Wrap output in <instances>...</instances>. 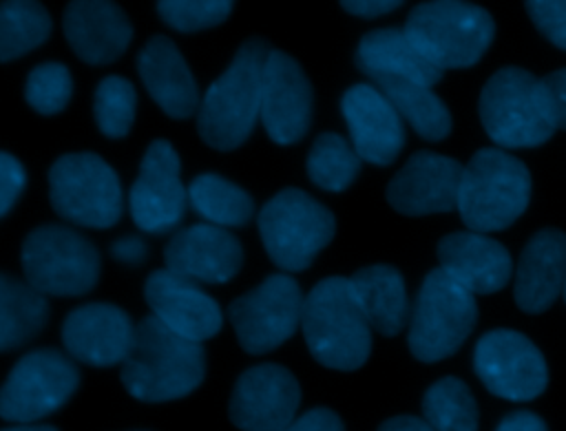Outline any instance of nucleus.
Here are the masks:
<instances>
[{"label": "nucleus", "mask_w": 566, "mask_h": 431, "mask_svg": "<svg viewBox=\"0 0 566 431\" xmlns=\"http://www.w3.org/2000/svg\"><path fill=\"white\" fill-rule=\"evenodd\" d=\"M206 376L201 343L188 340L148 314L135 325L133 345L119 367L124 389L142 402H168L192 393Z\"/></svg>", "instance_id": "1"}, {"label": "nucleus", "mask_w": 566, "mask_h": 431, "mask_svg": "<svg viewBox=\"0 0 566 431\" xmlns=\"http://www.w3.org/2000/svg\"><path fill=\"white\" fill-rule=\"evenodd\" d=\"M270 51L263 38L245 40L226 71L206 88L197 113V133L210 148H239L261 119L263 69Z\"/></svg>", "instance_id": "2"}, {"label": "nucleus", "mask_w": 566, "mask_h": 431, "mask_svg": "<svg viewBox=\"0 0 566 431\" xmlns=\"http://www.w3.org/2000/svg\"><path fill=\"white\" fill-rule=\"evenodd\" d=\"M301 329L312 358L327 369L356 371L371 354V325L356 303L349 276L321 278L305 294Z\"/></svg>", "instance_id": "3"}, {"label": "nucleus", "mask_w": 566, "mask_h": 431, "mask_svg": "<svg viewBox=\"0 0 566 431\" xmlns=\"http://www.w3.org/2000/svg\"><path fill=\"white\" fill-rule=\"evenodd\" d=\"M531 201V172L502 148H480L464 166L458 212L471 232H497L513 225Z\"/></svg>", "instance_id": "4"}, {"label": "nucleus", "mask_w": 566, "mask_h": 431, "mask_svg": "<svg viewBox=\"0 0 566 431\" xmlns=\"http://www.w3.org/2000/svg\"><path fill=\"white\" fill-rule=\"evenodd\" d=\"M405 33L440 71L469 69L491 46L495 22L486 9L473 2L431 0L411 9Z\"/></svg>", "instance_id": "5"}, {"label": "nucleus", "mask_w": 566, "mask_h": 431, "mask_svg": "<svg viewBox=\"0 0 566 431\" xmlns=\"http://www.w3.org/2000/svg\"><path fill=\"white\" fill-rule=\"evenodd\" d=\"M256 225L268 256L285 274L307 270L336 234L332 210L298 188H283L270 197L259 210Z\"/></svg>", "instance_id": "6"}, {"label": "nucleus", "mask_w": 566, "mask_h": 431, "mask_svg": "<svg viewBox=\"0 0 566 431\" xmlns=\"http://www.w3.org/2000/svg\"><path fill=\"white\" fill-rule=\"evenodd\" d=\"M480 119L502 150L535 148L557 130L539 80L520 66H502L486 80L480 93Z\"/></svg>", "instance_id": "7"}, {"label": "nucleus", "mask_w": 566, "mask_h": 431, "mask_svg": "<svg viewBox=\"0 0 566 431\" xmlns=\"http://www.w3.org/2000/svg\"><path fill=\"white\" fill-rule=\"evenodd\" d=\"M478 323L475 294L444 270H431L411 305L409 351L422 362H438L460 349Z\"/></svg>", "instance_id": "8"}, {"label": "nucleus", "mask_w": 566, "mask_h": 431, "mask_svg": "<svg viewBox=\"0 0 566 431\" xmlns=\"http://www.w3.org/2000/svg\"><path fill=\"white\" fill-rule=\"evenodd\" d=\"M49 201L64 221L95 230L115 225L124 212L117 172L91 150L66 153L51 164Z\"/></svg>", "instance_id": "9"}, {"label": "nucleus", "mask_w": 566, "mask_h": 431, "mask_svg": "<svg viewBox=\"0 0 566 431\" xmlns=\"http://www.w3.org/2000/svg\"><path fill=\"white\" fill-rule=\"evenodd\" d=\"M24 281L44 296H82L97 285L99 252L77 230L44 223L22 243Z\"/></svg>", "instance_id": "10"}, {"label": "nucleus", "mask_w": 566, "mask_h": 431, "mask_svg": "<svg viewBox=\"0 0 566 431\" xmlns=\"http://www.w3.org/2000/svg\"><path fill=\"white\" fill-rule=\"evenodd\" d=\"M80 371L71 356L42 347L11 367L0 391V416L13 424H33L57 411L77 389Z\"/></svg>", "instance_id": "11"}, {"label": "nucleus", "mask_w": 566, "mask_h": 431, "mask_svg": "<svg viewBox=\"0 0 566 431\" xmlns=\"http://www.w3.org/2000/svg\"><path fill=\"white\" fill-rule=\"evenodd\" d=\"M305 294L296 278L285 272L265 276L254 290L237 296L228 316L245 354L274 351L298 329Z\"/></svg>", "instance_id": "12"}, {"label": "nucleus", "mask_w": 566, "mask_h": 431, "mask_svg": "<svg viewBox=\"0 0 566 431\" xmlns=\"http://www.w3.org/2000/svg\"><path fill=\"white\" fill-rule=\"evenodd\" d=\"M473 369L482 385L497 398L526 402L548 385V369L535 343L515 329H491L473 349Z\"/></svg>", "instance_id": "13"}, {"label": "nucleus", "mask_w": 566, "mask_h": 431, "mask_svg": "<svg viewBox=\"0 0 566 431\" xmlns=\"http://www.w3.org/2000/svg\"><path fill=\"white\" fill-rule=\"evenodd\" d=\"M179 172L181 161L172 144L168 139H153L128 192V210L142 232L166 234L184 219L188 188H184Z\"/></svg>", "instance_id": "14"}, {"label": "nucleus", "mask_w": 566, "mask_h": 431, "mask_svg": "<svg viewBox=\"0 0 566 431\" xmlns=\"http://www.w3.org/2000/svg\"><path fill=\"white\" fill-rule=\"evenodd\" d=\"M301 385L276 362L248 367L234 382L228 416L241 431H283L296 420Z\"/></svg>", "instance_id": "15"}, {"label": "nucleus", "mask_w": 566, "mask_h": 431, "mask_svg": "<svg viewBox=\"0 0 566 431\" xmlns=\"http://www.w3.org/2000/svg\"><path fill=\"white\" fill-rule=\"evenodd\" d=\"M464 166L431 150L413 153L385 188L389 206L407 217L458 210Z\"/></svg>", "instance_id": "16"}, {"label": "nucleus", "mask_w": 566, "mask_h": 431, "mask_svg": "<svg viewBox=\"0 0 566 431\" xmlns=\"http://www.w3.org/2000/svg\"><path fill=\"white\" fill-rule=\"evenodd\" d=\"M312 84L301 64L272 49L263 69L261 122L274 144L290 146L305 137L312 124Z\"/></svg>", "instance_id": "17"}, {"label": "nucleus", "mask_w": 566, "mask_h": 431, "mask_svg": "<svg viewBox=\"0 0 566 431\" xmlns=\"http://www.w3.org/2000/svg\"><path fill=\"white\" fill-rule=\"evenodd\" d=\"M135 325L113 303H86L66 314L62 343L66 354L91 367L122 365L133 345Z\"/></svg>", "instance_id": "18"}, {"label": "nucleus", "mask_w": 566, "mask_h": 431, "mask_svg": "<svg viewBox=\"0 0 566 431\" xmlns=\"http://www.w3.org/2000/svg\"><path fill=\"white\" fill-rule=\"evenodd\" d=\"M144 298L153 316L188 340L203 343L217 336L223 325L219 303L195 281L172 274L166 267L150 272L144 285Z\"/></svg>", "instance_id": "19"}, {"label": "nucleus", "mask_w": 566, "mask_h": 431, "mask_svg": "<svg viewBox=\"0 0 566 431\" xmlns=\"http://www.w3.org/2000/svg\"><path fill=\"white\" fill-rule=\"evenodd\" d=\"M340 111L352 146L363 161L389 166L405 146V124L391 102L374 84H354L343 93Z\"/></svg>", "instance_id": "20"}, {"label": "nucleus", "mask_w": 566, "mask_h": 431, "mask_svg": "<svg viewBox=\"0 0 566 431\" xmlns=\"http://www.w3.org/2000/svg\"><path fill=\"white\" fill-rule=\"evenodd\" d=\"M166 270L195 283H228L243 265L241 243L230 230L192 223L172 234L164 250Z\"/></svg>", "instance_id": "21"}, {"label": "nucleus", "mask_w": 566, "mask_h": 431, "mask_svg": "<svg viewBox=\"0 0 566 431\" xmlns=\"http://www.w3.org/2000/svg\"><path fill=\"white\" fill-rule=\"evenodd\" d=\"M62 29L73 53L93 66L115 62L133 40L128 15L119 4L108 0L69 2L62 15Z\"/></svg>", "instance_id": "22"}, {"label": "nucleus", "mask_w": 566, "mask_h": 431, "mask_svg": "<svg viewBox=\"0 0 566 431\" xmlns=\"http://www.w3.org/2000/svg\"><path fill=\"white\" fill-rule=\"evenodd\" d=\"M436 254L438 267L471 294L500 292L513 274L509 250L480 232H451L438 241Z\"/></svg>", "instance_id": "23"}, {"label": "nucleus", "mask_w": 566, "mask_h": 431, "mask_svg": "<svg viewBox=\"0 0 566 431\" xmlns=\"http://www.w3.org/2000/svg\"><path fill=\"white\" fill-rule=\"evenodd\" d=\"M137 71L148 95L168 117L188 119L199 113L197 80L170 38L153 35L137 53Z\"/></svg>", "instance_id": "24"}, {"label": "nucleus", "mask_w": 566, "mask_h": 431, "mask_svg": "<svg viewBox=\"0 0 566 431\" xmlns=\"http://www.w3.org/2000/svg\"><path fill=\"white\" fill-rule=\"evenodd\" d=\"M566 285V234L557 228L535 232L524 245L517 270L513 296L522 312H546Z\"/></svg>", "instance_id": "25"}, {"label": "nucleus", "mask_w": 566, "mask_h": 431, "mask_svg": "<svg viewBox=\"0 0 566 431\" xmlns=\"http://www.w3.org/2000/svg\"><path fill=\"white\" fill-rule=\"evenodd\" d=\"M356 66L369 77L391 75L407 77L422 86H433L442 80L438 66H433L407 38L405 29L382 27L365 33L356 49Z\"/></svg>", "instance_id": "26"}, {"label": "nucleus", "mask_w": 566, "mask_h": 431, "mask_svg": "<svg viewBox=\"0 0 566 431\" xmlns=\"http://www.w3.org/2000/svg\"><path fill=\"white\" fill-rule=\"evenodd\" d=\"M352 292L360 312L374 332L382 336L400 334L409 318L411 305L402 274L387 263H374L360 267L349 276Z\"/></svg>", "instance_id": "27"}, {"label": "nucleus", "mask_w": 566, "mask_h": 431, "mask_svg": "<svg viewBox=\"0 0 566 431\" xmlns=\"http://www.w3.org/2000/svg\"><path fill=\"white\" fill-rule=\"evenodd\" d=\"M371 82L422 139L442 141L451 133V113L433 88L391 75H378Z\"/></svg>", "instance_id": "28"}, {"label": "nucleus", "mask_w": 566, "mask_h": 431, "mask_svg": "<svg viewBox=\"0 0 566 431\" xmlns=\"http://www.w3.org/2000/svg\"><path fill=\"white\" fill-rule=\"evenodd\" d=\"M49 320L42 292L11 274L0 276V349L11 351L35 338Z\"/></svg>", "instance_id": "29"}, {"label": "nucleus", "mask_w": 566, "mask_h": 431, "mask_svg": "<svg viewBox=\"0 0 566 431\" xmlns=\"http://www.w3.org/2000/svg\"><path fill=\"white\" fill-rule=\"evenodd\" d=\"M188 203L206 223L226 230L245 225L254 214L252 197L217 172H201L188 183Z\"/></svg>", "instance_id": "30"}, {"label": "nucleus", "mask_w": 566, "mask_h": 431, "mask_svg": "<svg viewBox=\"0 0 566 431\" xmlns=\"http://www.w3.org/2000/svg\"><path fill=\"white\" fill-rule=\"evenodd\" d=\"M51 35V15L40 2L7 0L0 4V60H15Z\"/></svg>", "instance_id": "31"}, {"label": "nucleus", "mask_w": 566, "mask_h": 431, "mask_svg": "<svg viewBox=\"0 0 566 431\" xmlns=\"http://www.w3.org/2000/svg\"><path fill=\"white\" fill-rule=\"evenodd\" d=\"M360 157L354 146L338 133H321L305 161L307 177L327 192H343L360 172Z\"/></svg>", "instance_id": "32"}, {"label": "nucleus", "mask_w": 566, "mask_h": 431, "mask_svg": "<svg viewBox=\"0 0 566 431\" xmlns=\"http://www.w3.org/2000/svg\"><path fill=\"white\" fill-rule=\"evenodd\" d=\"M422 418L436 431H478V404L460 378L444 376L422 396Z\"/></svg>", "instance_id": "33"}, {"label": "nucleus", "mask_w": 566, "mask_h": 431, "mask_svg": "<svg viewBox=\"0 0 566 431\" xmlns=\"http://www.w3.org/2000/svg\"><path fill=\"white\" fill-rule=\"evenodd\" d=\"M137 93L135 86L119 75H106L99 80L93 95V115L102 135L122 139L130 133L135 122Z\"/></svg>", "instance_id": "34"}, {"label": "nucleus", "mask_w": 566, "mask_h": 431, "mask_svg": "<svg viewBox=\"0 0 566 431\" xmlns=\"http://www.w3.org/2000/svg\"><path fill=\"white\" fill-rule=\"evenodd\" d=\"M73 95V77L62 62H42L27 75V104L40 115H55L66 108Z\"/></svg>", "instance_id": "35"}, {"label": "nucleus", "mask_w": 566, "mask_h": 431, "mask_svg": "<svg viewBox=\"0 0 566 431\" xmlns=\"http://www.w3.org/2000/svg\"><path fill=\"white\" fill-rule=\"evenodd\" d=\"M232 2L228 0H161L157 13L175 31L192 33L217 27L228 20Z\"/></svg>", "instance_id": "36"}, {"label": "nucleus", "mask_w": 566, "mask_h": 431, "mask_svg": "<svg viewBox=\"0 0 566 431\" xmlns=\"http://www.w3.org/2000/svg\"><path fill=\"white\" fill-rule=\"evenodd\" d=\"M526 11L539 33L566 51V0H528Z\"/></svg>", "instance_id": "37"}, {"label": "nucleus", "mask_w": 566, "mask_h": 431, "mask_svg": "<svg viewBox=\"0 0 566 431\" xmlns=\"http://www.w3.org/2000/svg\"><path fill=\"white\" fill-rule=\"evenodd\" d=\"M27 172L11 153H0V217H7L22 195Z\"/></svg>", "instance_id": "38"}, {"label": "nucleus", "mask_w": 566, "mask_h": 431, "mask_svg": "<svg viewBox=\"0 0 566 431\" xmlns=\"http://www.w3.org/2000/svg\"><path fill=\"white\" fill-rule=\"evenodd\" d=\"M546 108L553 117L555 128L566 130V66L557 69L539 80Z\"/></svg>", "instance_id": "39"}, {"label": "nucleus", "mask_w": 566, "mask_h": 431, "mask_svg": "<svg viewBox=\"0 0 566 431\" xmlns=\"http://www.w3.org/2000/svg\"><path fill=\"white\" fill-rule=\"evenodd\" d=\"M283 431H345V427L336 411H332L327 407H314V409L305 411L303 416H298Z\"/></svg>", "instance_id": "40"}, {"label": "nucleus", "mask_w": 566, "mask_h": 431, "mask_svg": "<svg viewBox=\"0 0 566 431\" xmlns=\"http://www.w3.org/2000/svg\"><path fill=\"white\" fill-rule=\"evenodd\" d=\"M340 7L356 18L371 20V18H380L385 13L396 11L398 7H402V2L400 0H343Z\"/></svg>", "instance_id": "41"}, {"label": "nucleus", "mask_w": 566, "mask_h": 431, "mask_svg": "<svg viewBox=\"0 0 566 431\" xmlns=\"http://www.w3.org/2000/svg\"><path fill=\"white\" fill-rule=\"evenodd\" d=\"M111 254L119 263L139 265L146 259V254H148V245L139 236H122V239L111 243Z\"/></svg>", "instance_id": "42"}, {"label": "nucleus", "mask_w": 566, "mask_h": 431, "mask_svg": "<svg viewBox=\"0 0 566 431\" xmlns=\"http://www.w3.org/2000/svg\"><path fill=\"white\" fill-rule=\"evenodd\" d=\"M495 431H548L544 420L533 411H513L504 416Z\"/></svg>", "instance_id": "43"}, {"label": "nucleus", "mask_w": 566, "mask_h": 431, "mask_svg": "<svg viewBox=\"0 0 566 431\" xmlns=\"http://www.w3.org/2000/svg\"><path fill=\"white\" fill-rule=\"evenodd\" d=\"M378 431H436L424 418L418 416H394L387 418Z\"/></svg>", "instance_id": "44"}, {"label": "nucleus", "mask_w": 566, "mask_h": 431, "mask_svg": "<svg viewBox=\"0 0 566 431\" xmlns=\"http://www.w3.org/2000/svg\"><path fill=\"white\" fill-rule=\"evenodd\" d=\"M2 431H57L51 424H13V427H4Z\"/></svg>", "instance_id": "45"}, {"label": "nucleus", "mask_w": 566, "mask_h": 431, "mask_svg": "<svg viewBox=\"0 0 566 431\" xmlns=\"http://www.w3.org/2000/svg\"><path fill=\"white\" fill-rule=\"evenodd\" d=\"M564 301H566V285H564Z\"/></svg>", "instance_id": "46"}]
</instances>
